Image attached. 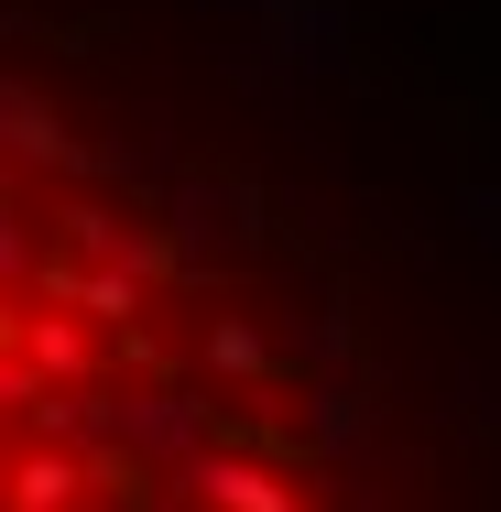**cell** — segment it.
I'll use <instances>...</instances> for the list:
<instances>
[{
    "instance_id": "6da1fadb",
    "label": "cell",
    "mask_w": 501,
    "mask_h": 512,
    "mask_svg": "<svg viewBox=\"0 0 501 512\" xmlns=\"http://www.w3.org/2000/svg\"><path fill=\"white\" fill-rule=\"evenodd\" d=\"M186 491H197L207 512H305L295 491H284V480L262 469V458H229V447H207L197 469H186Z\"/></svg>"
},
{
    "instance_id": "7a4b0ae2",
    "label": "cell",
    "mask_w": 501,
    "mask_h": 512,
    "mask_svg": "<svg viewBox=\"0 0 501 512\" xmlns=\"http://www.w3.org/2000/svg\"><path fill=\"white\" fill-rule=\"evenodd\" d=\"M77 502H88L77 447H11V512H77Z\"/></svg>"
},
{
    "instance_id": "3957f363",
    "label": "cell",
    "mask_w": 501,
    "mask_h": 512,
    "mask_svg": "<svg viewBox=\"0 0 501 512\" xmlns=\"http://www.w3.org/2000/svg\"><path fill=\"white\" fill-rule=\"evenodd\" d=\"M44 295H77L99 327H131V316H142V284H131V273H44Z\"/></svg>"
}]
</instances>
